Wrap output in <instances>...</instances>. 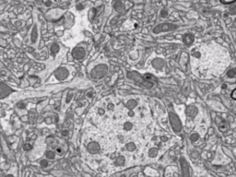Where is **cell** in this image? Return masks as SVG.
Returning <instances> with one entry per match:
<instances>
[{"label":"cell","mask_w":236,"mask_h":177,"mask_svg":"<svg viewBox=\"0 0 236 177\" xmlns=\"http://www.w3.org/2000/svg\"><path fill=\"white\" fill-rule=\"evenodd\" d=\"M228 59L230 60L227 52L201 48L193 52L191 62L194 68L198 69L197 73H200L204 77H209V75L218 77L228 65Z\"/></svg>","instance_id":"6da1fadb"},{"label":"cell","mask_w":236,"mask_h":177,"mask_svg":"<svg viewBox=\"0 0 236 177\" xmlns=\"http://www.w3.org/2000/svg\"><path fill=\"white\" fill-rule=\"evenodd\" d=\"M0 45H2V46H6V42L3 39H0Z\"/></svg>","instance_id":"7a4b0ae2"},{"label":"cell","mask_w":236,"mask_h":177,"mask_svg":"<svg viewBox=\"0 0 236 177\" xmlns=\"http://www.w3.org/2000/svg\"><path fill=\"white\" fill-rule=\"evenodd\" d=\"M220 1H222L223 3H232L234 0H220Z\"/></svg>","instance_id":"3957f363"},{"label":"cell","mask_w":236,"mask_h":177,"mask_svg":"<svg viewBox=\"0 0 236 177\" xmlns=\"http://www.w3.org/2000/svg\"><path fill=\"white\" fill-rule=\"evenodd\" d=\"M6 177H12V176H11V175H6Z\"/></svg>","instance_id":"277c9868"}]
</instances>
